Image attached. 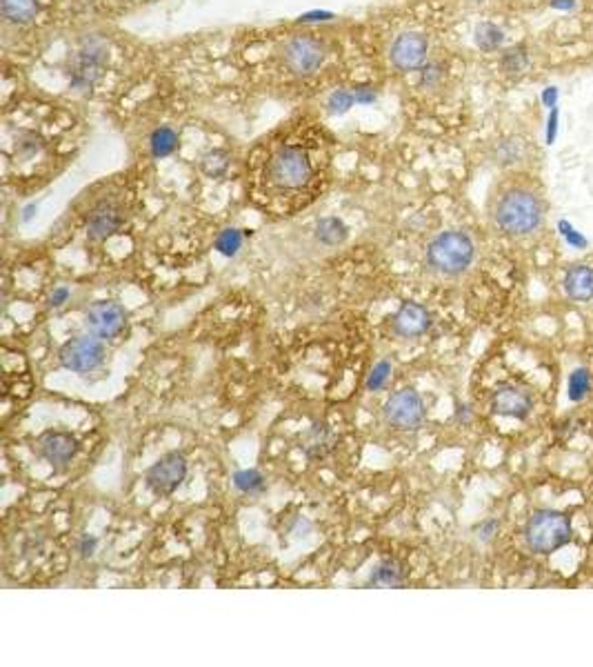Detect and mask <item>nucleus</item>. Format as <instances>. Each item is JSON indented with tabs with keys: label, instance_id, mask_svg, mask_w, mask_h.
<instances>
[{
	"label": "nucleus",
	"instance_id": "1",
	"mask_svg": "<svg viewBox=\"0 0 593 667\" xmlns=\"http://www.w3.org/2000/svg\"><path fill=\"white\" fill-rule=\"evenodd\" d=\"M327 167L329 150L325 132L300 125L256 147L251 156V192L264 210L291 214L318 196Z\"/></svg>",
	"mask_w": 593,
	"mask_h": 667
},
{
	"label": "nucleus",
	"instance_id": "2",
	"mask_svg": "<svg viewBox=\"0 0 593 667\" xmlns=\"http://www.w3.org/2000/svg\"><path fill=\"white\" fill-rule=\"evenodd\" d=\"M496 223L509 236H527L542 223L540 201L527 189H511L498 201Z\"/></svg>",
	"mask_w": 593,
	"mask_h": 667
},
{
	"label": "nucleus",
	"instance_id": "3",
	"mask_svg": "<svg viewBox=\"0 0 593 667\" xmlns=\"http://www.w3.org/2000/svg\"><path fill=\"white\" fill-rule=\"evenodd\" d=\"M524 540L532 552L549 556L572 540V521L556 509H538L524 525Z\"/></svg>",
	"mask_w": 593,
	"mask_h": 667
},
{
	"label": "nucleus",
	"instance_id": "4",
	"mask_svg": "<svg viewBox=\"0 0 593 667\" xmlns=\"http://www.w3.org/2000/svg\"><path fill=\"white\" fill-rule=\"evenodd\" d=\"M474 256L475 245L465 232H443L431 241L429 250H426V260L431 268L440 274H449V276L465 272L474 263Z\"/></svg>",
	"mask_w": 593,
	"mask_h": 667
},
{
	"label": "nucleus",
	"instance_id": "5",
	"mask_svg": "<svg viewBox=\"0 0 593 667\" xmlns=\"http://www.w3.org/2000/svg\"><path fill=\"white\" fill-rule=\"evenodd\" d=\"M110 62V47L101 36H85L69 61V80L74 89H92L102 78Z\"/></svg>",
	"mask_w": 593,
	"mask_h": 667
},
{
	"label": "nucleus",
	"instance_id": "6",
	"mask_svg": "<svg viewBox=\"0 0 593 667\" xmlns=\"http://www.w3.org/2000/svg\"><path fill=\"white\" fill-rule=\"evenodd\" d=\"M282 58H285L287 70L298 76H309L325 62L327 45L316 36H294L285 43Z\"/></svg>",
	"mask_w": 593,
	"mask_h": 667
},
{
	"label": "nucleus",
	"instance_id": "7",
	"mask_svg": "<svg viewBox=\"0 0 593 667\" xmlns=\"http://www.w3.org/2000/svg\"><path fill=\"white\" fill-rule=\"evenodd\" d=\"M187 476V458L181 452H169L160 457L147 472V490L154 497H169L183 485Z\"/></svg>",
	"mask_w": 593,
	"mask_h": 667
},
{
	"label": "nucleus",
	"instance_id": "8",
	"mask_svg": "<svg viewBox=\"0 0 593 667\" xmlns=\"http://www.w3.org/2000/svg\"><path fill=\"white\" fill-rule=\"evenodd\" d=\"M105 358V347H102L98 336H76L67 341L61 350V363L62 367L71 369V372L87 374L93 372L98 365Z\"/></svg>",
	"mask_w": 593,
	"mask_h": 667
},
{
	"label": "nucleus",
	"instance_id": "9",
	"mask_svg": "<svg viewBox=\"0 0 593 667\" xmlns=\"http://www.w3.org/2000/svg\"><path fill=\"white\" fill-rule=\"evenodd\" d=\"M385 416L395 430H416L426 416L425 403L416 390H400L385 405Z\"/></svg>",
	"mask_w": 593,
	"mask_h": 667
},
{
	"label": "nucleus",
	"instance_id": "10",
	"mask_svg": "<svg viewBox=\"0 0 593 667\" xmlns=\"http://www.w3.org/2000/svg\"><path fill=\"white\" fill-rule=\"evenodd\" d=\"M85 325L101 341H111L127 325V312L114 301H98L85 314Z\"/></svg>",
	"mask_w": 593,
	"mask_h": 667
},
{
	"label": "nucleus",
	"instance_id": "11",
	"mask_svg": "<svg viewBox=\"0 0 593 667\" xmlns=\"http://www.w3.org/2000/svg\"><path fill=\"white\" fill-rule=\"evenodd\" d=\"M429 43L418 31H404L392 45V62L400 71L420 70L426 61Z\"/></svg>",
	"mask_w": 593,
	"mask_h": 667
},
{
	"label": "nucleus",
	"instance_id": "12",
	"mask_svg": "<svg viewBox=\"0 0 593 667\" xmlns=\"http://www.w3.org/2000/svg\"><path fill=\"white\" fill-rule=\"evenodd\" d=\"M40 457L52 467H65L78 454V441L69 432H45L36 443Z\"/></svg>",
	"mask_w": 593,
	"mask_h": 667
},
{
	"label": "nucleus",
	"instance_id": "13",
	"mask_svg": "<svg viewBox=\"0 0 593 667\" xmlns=\"http://www.w3.org/2000/svg\"><path fill=\"white\" fill-rule=\"evenodd\" d=\"M491 409H493V414H498V416L520 418V421H524V418L532 414L533 399L529 391L520 390V387L502 385L493 391Z\"/></svg>",
	"mask_w": 593,
	"mask_h": 667
},
{
	"label": "nucleus",
	"instance_id": "14",
	"mask_svg": "<svg viewBox=\"0 0 593 667\" xmlns=\"http://www.w3.org/2000/svg\"><path fill=\"white\" fill-rule=\"evenodd\" d=\"M336 443H338V436H336L334 427L325 421H316L312 423V427H307L303 432L298 448L309 461H322V458L334 452Z\"/></svg>",
	"mask_w": 593,
	"mask_h": 667
},
{
	"label": "nucleus",
	"instance_id": "15",
	"mask_svg": "<svg viewBox=\"0 0 593 667\" xmlns=\"http://www.w3.org/2000/svg\"><path fill=\"white\" fill-rule=\"evenodd\" d=\"M125 218L123 211L118 210L111 202H101L98 207H93L92 214L87 220V236L92 241H107L110 236H114L120 227H123Z\"/></svg>",
	"mask_w": 593,
	"mask_h": 667
},
{
	"label": "nucleus",
	"instance_id": "16",
	"mask_svg": "<svg viewBox=\"0 0 593 667\" xmlns=\"http://www.w3.org/2000/svg\"><path fill=\"white\" fill-rule=\"evenodd\" d=\"M431 314L420 303H404L394 317V332L402 338H418L429 332Z\"/></svg>",
	"mask_w": 593,
	"mask_h": 667
},
{
	"label": "nucleus",
	"instance_id": "17",
	"mask_svg": "<svg viewBox=\"0 0 593 667\" xmlns=\"http://www.w3.org/2000/svg\"><path fill=\"white\" fill-rule=\"evenodd\" d=\"M565 292H567L569 299L587 301L593 299V268L591 265H573L565 274Z\"/></svg>",
	"mask_w": 593,
	"mask_h": 667
},
{
	"label": "nucleus",
	"instance_id": "18",
	"mask_svg": "<svg viewBox=\"0 0 593 667\" xmlns=\"http://www.w3.org/2000/svg\"><path fill=\"white\" fill-rule=\"evenodd\" d=\"M0 9H3V16L9 22L27 25V22H31L38 16L40 4L38 0H0Z\"/></svg>",
	"mask_w": 593,
	"mask_h": 667
},
{
	"label": "nucleus",
	"instance_id": "19",
	"mask_svg": "<svg viewBox=\"0 0 593 667\" xmlns=\"http://www.w3.org/2000/svg\"><path fill=\"white\" fill-rule=\"evenodd\" d=\"M347 234H349L347 225H345L340 218H334V216L321 218L316 225V238L322 243V245H340V243L347 238Z\"/></svg>",
	"mask_w": 593,
	"mask_h": 667
},
{
	"label": "nucleus",
	"instance_id": "20",
	"mask_svg": "<svg viewBox=\"0 0 593 667\" xmlns=\"http://www.w3.org/2000/svg\"><path fill=\"white\" fill-rule=\"evenodd\" d=\"M178 150V134L172 128H158L150 136V152L154 159H167Z\"/></svg>",
	"mask_w": 593,
	"mask_h": 667
},
{
	"label": "nucleus",
	"instance_id": "21",
	"mask_svg": "<svg viewBox=\"0 0 593 667\" xmlns=\"http://www.w3.org/2000/svg\"><path fill=\"white\" fill-rule=\"evenodd\" d=\"M370 583L376 588H400L404 583V570L395 561L380 563L370 576Z\"/></svg>",
	"mask_w": 593,
	"mask_h": 667
},
{
	"label": "nucleus",
	"instance_id": "22",
	"mask_svg": "<svg viewBox=\"0 0 593 667\" xmlns=\"http://www.w3.org/2000/svg\"><path fill=\"white\" fill-rule=\"evenodd\" d=\"M474 38L475 45H478L483 52H498V49L502 47V43H505V31L498 25H493V22H480V25L475 27Z\"/></svg>",
	"mask_w": 593,
	"mask_h": 667
},
{
	"label": "nucleus",
	"instance_id": "23",
	"mask_svg": "<svg viewBox=\"0 0 593 667\" xmlns=\"http://www.w3.org/2000/svg\"><path fill=\"white\" fill-rule=\"evenodd\" d=\"M529 65V54L524 45H516V47L507 49L500 58V70L505 74L514 76V74H523Z\"/></svg>",
	"mask_w": 593,
	"mask_h": 667
},
{
	"label": "nucleus",
	"instance_id": "24",
	"mask_svg": "<svg viewBox=\"0 0 593 667\" xmlns=\"http://www.w3.org/2000/svg\"><path fill=\"white\" fill-rule=\"evenodd\" d=\"M233 485L242 494H260L264 492V476L258 470H240L233 474Z\"/></svg>",
	"mask_w": 593,
	"mask_h": 667
},
{
	"label": "nucleus",
	"instance_id": "25",
	"mask_svg": "<svg viewBox=\"0 0 593 667\" xmlns=\"http://www.w3.org/2000/svg\"><path fill=\"white\" fill-rule=\"evenodd\" d=\"M242 243H245V236H242L240 229H224L215 238V250H218V254L232 259V256H236L242 250Z\"/></svg>",
	"mask_w": 593,
	"mask_h": 667
},
{
	"label": "nucleus",
	"instance_id": "26",
	"mask_svg": "<svg viewBox=\"0 0 593 667\" xmlns=\"http://www.w3.org/2000/svg\"><path fill=\"white\" fill-rule=\"evenodd\" d=\"M227 167H229V156H227V152H223V150L207 152L200 161V169L205 171L209 178H218V176H223L224 171H227Z\"/></svg>",
	"mask_w": 593,
	"mask_h": 667
},
{
	"label": "nucleus",
	"instance_id": "27",
	"mask_svg": "<svg viewBox=\"0 0 593 667\" xmlns=\"http://www.w3.org/2000/svg\"><path fill=\"white\" fill-rule=\"evenodd\" d=\"M591 390V374L585 367L573 369L572 376H569V399L572 400H582Z\"/></svg>",
	"mask_w": 593,
	"mask_h": 667
},
{
	"label": "nucleus",
	"instance_id": "28",
	"mask_svg": "<svg viewBox=\"0 0 593 667\" xmlns=\"http://www.w3.org/2000/svg\"><path fill=\"white\" fill-rule=\"evenodd\" d=\"M353 103H356L353 92H347V89H336V92L327 98V110H329V114H347V111L353 107Z\"/></svg>",
	"mask_w": 593,
	"mask_h": 667
},
{
	"label": "nucleus",
	"instance_id": "29",
	"mask_svg": "<svg viewBox=\"0 0 593 667\" xmlns=\"http://www.w3.org/2000/svg\"><path fill=\"white\" fill-rule=\"evenodd\" d=\"M389 376H392V365L387 360H380L374 369H371L370 378H367V390L370 391H380L387 385Z\"/></svg>",
	"mask_w": 593,
	"mask_h": 667
},
{
	"label": "nucleus",
	"instance_id": "30",
	"mask_svg": "<svg viewBox=\"0 0 593 667\" xmlns=\"http://www.w3.org/2000/svg\"><path fill=\"white\" fill-rule=\"evenodd\" d=\"M444 76V70L440 62H426L425 67H422V74H420V85L425 89H431V87H438L440 80H443Z\"/></svg>",
	"mask_w": 593,
	"mask_h": 667
},
{
	"label": "nucleus",
	"instance_id": "31",
	"mask_svg": "<svg viewBox=\"0 0 593 667\" xmlns=\"http://www.w3.org/2000/svg\"><path fill=\"white\" fill-rule=\"evenodd\" d=\"M496 159L500 165H511L520 159V143L518 141H502L496 147Z\"/></svg>",
	"mask_w": 593,
	"mask_h": 667
},
{
	"label": "nucleus",
	"instance_id": "32",
	"mask_svg": "<svg viewBox=\"0 0 593 667\" xmlns=\"http://www.w3.org/2000/svg\"><path fill=\"white\" fill-rule=\"evenodd\" d=\"M353 98H356V105H371V103L378 98L374 87H356L353 89Z\"/></svg>",
	"mask_w": 593,
	"mask_h": 667
},
{
	"label": "nucleus",
	"instance_id": "33",
	"mask_svg": "<svg viewBox=\"0 0 593 667\" xmlns=\"http://www.w3.org/2000/svg\"><path fill=\"white\" fill-rule=\"evenodd\" d=\"M67 299H69V290H67V287H58V290L49 296V305H52V308H61V305L67 303Z\"/></svg>",
	"mask_w": 593,
	"mask_h": 667
},
{
	"label": "nucleus",
	"instance_id": "34",
	"mask_svg": "<svg viewBox=\"0 0 593 667\" xmlns=\"http://www.w3.org/2000/svg\"><path fill=\"white\" fill-rule=\"evenodd\" d=\"M96 545L98 540L93 539V536H85V539L80 540V554H83V556H92V554L96 552Z\"/></svg>",
	"mask_w": 593,
	"mask_h": 667
},
{
	"label": "nucleus",
	"instance_id": "35",
	"mask_svg": "<svg viewBox=\"0 0 593 667\" xmlns=\"http://www.w3.org/2000/svg\"><path fill=\"white\" fill-rule=\"evenodd\" d=\"M551 7L560 9V12H572V9H576V0H551Z\"/></svg>",
	"mask_w": 593,
	"mask_h": 667
},
{
	"label": "nucleus",
	"instance_id": "36",
	"mask_svg": "<svg viewBox=\"0 0 593 667\" xmlns=\"http://www.w3.org/2000/svg\"><path fill=\"white\" fill-rule=\"evenodd\" d=\"M542 101L547 103V107H554V103L558 101V89L556 87H547L545 96H542Z\"/></svg>",
	"mask_w": 593,
	"mask_h": 667
},
{
	"label": "nucleus",
	"instance_id": "37",
	"mask_svg": "<svg viewBox=\"0 0 593 667\" xmlns=\"http://www.w3.org/2000/svg\"><path fill=\"white\" fill-rule=\"evenodd\" d=\"M496 527H498L496 521H487L483 527H480V531H483V534H480V536H483V539H489V536H491V531L496 530Z\"/></svg>",
	"mask_w": 593,
	"mask_h": 667
},
{
	"label": "nucleus",
	"instance_id": "38",
	"mask_svg": "<svg viewBox=\"0 0 593 667\" xmlns=\"http://www.w3.org/2000/svg\"><path fill=\"white\" fill-rule=\"evenodd\" d=\"M34 211H36V207H34V205L27 207V210H25V220H29L31 216H34Z\"/></svg>",
	"mask_w": 593,
	"mask_h": 667
},
{
	"label": "nucleus",
	"instance_id": "39",
	"mask_svg": "<svg viewBox=\"0 0 593 667\" xmlns=\"http://www.w3.org/2000/svg\"><path fill=\"white\" fill-rule=\"evenodd\" d=\"M474 3H483V0H474Z\"/></svg>",
	"mask_w": 593,
	"mask_h": 667
}]
</instances>
